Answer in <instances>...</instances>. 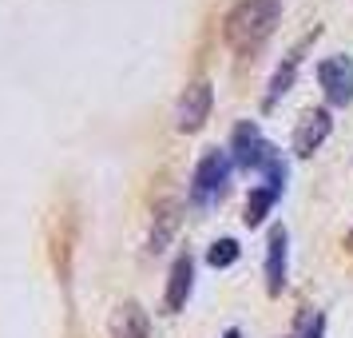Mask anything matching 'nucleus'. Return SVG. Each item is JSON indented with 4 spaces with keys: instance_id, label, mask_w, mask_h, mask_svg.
<instances>
[{
    "instance_id": "f257e3e1",
    "label": "nucleus",
    "mask_w": 353,
    "mask_h": 338,
    "mask_svg": "<svg viewBox=\"0 0 353 338\" xmlns=\"http://www.w3.org/2000/svg\"><path fill=\"white\" fill-rule=\"evenodd\" d=\"M278 20H282V0H239L226 17V44L239 56H250L270 40Z\"/></svg>"
},
{
    "instance_id": "f03ea898",
    "label": "nucleus",
    "mask_w": 353,
    "mask_h": 338,
    "mask_svg": "<svg viewBox=\"0 0 353 338\" xmlns=\"http://www.w3.org/2000/svg\"><path fill=\"white\" fill-rule=\"evenodd\" d=\"M226 183H230V156L226 151H207L199 167H194V179H191V199L194 203H219L226 195Z\"/></svg>"
},
{
    "instance_id": "7ed1b4c3",
    "label": "nucleus",
    "mask_w": 353,
    "mask_h": 338,
    "mask_svg": "<svg viewBox=\"0 0 353 338\" xmlns=\"http://www.w3.org/2000/svg\"><path fill=\"white\" fill-rule=\"evenodd\" d=\"M230 151H234V163L250 167V171H270L274 163H278V151L262 140L258 124H239L234 140H230Z\"/></svg>"
},
{
    "instance_id": "20e7f679",
    "label": "nucleus",
    "mask_w": 353,
    "mask_h": 338,
    "mask_svg": "<svg viewBox=\"0 0 353 338\" xmlns=\"http://www.w3.org/2000/svg\"><path fill=\"white\" fill-rule=\"evenodd\" d=\"M210 108H214V88H210V80L187 84L183 96H179V108H175V128L179 131H199L210 120Z\"/></svg>"
},
{
    "instance_id": "39448f33",
    "label": "nucleus",
    "mask_w": 353,
    "mask_h": 338,
    "mask_svg": "<svg viewBox=\"0 0 353 338\" xmlns=\"http://www.w3.org/2000/svg\"><path fill=\"white\" fill-rule=\"evenodd\" d=\"M318 84L330 104H353V60L350 56H330L318 64Z\"/></svg>"
},
{
    "instance_id": "423d86ee",
    "label": "nucleus",
    "mask_w": 353,
    "mask_h": 338,
    "mask_svg": "<svg viewBox=\"0 0 353 338\" xmlns=\"http://www.w3.org/2000/svg\"><path fill=\"white\" fill-rule=\"evenodd\" d=\"M286 267H290V235H286V227H274L270 239H266V290L270 294H282Z\"/></svg>"
},
{
    "instance_id": "0eeeda50",
    "label": "nucleus",
    "mask_w": 353,
    "mask_h": 338,
    "mask_svg": "<svg viewBox=\"0 0 353 338\" xmlns=\"http://www.w3.org/2000/svg\"><path fill=\"white\" fill-rule=\"evenodd\" d=\"M330 131H334V120H330L325 108L305 112L302 124H298V131H294V151H298V156H314V151L330 140Z\"/></svg>"
},
{
    "instance_id": "6e6552de",
    "label": "nucleus",
    "mask_w": 353,
    "mask_h": 338,
    "mask_svg": "<svg viewBox=\"0 0 353 338\" xmlns=\"http://www.w3.org/2000/svg\"><path fill=\"white\" fill-rule=\"evenodd\" d=\"M191 287H194V259L191 255H179L175 267H171V274H167V314H179L183 306H187V299H191Z\"/></svg>"
},
{
    "instance_id": "1a4fd4ad",
    "label": "nucleus",
    "mask_w": 353,
    "mask_h": 338,
    "mask_svg": "<svg viewBox=\"0 0 353 338\" xmlns=\"http://www.w3.org/2000/svg\"><path fill=\"white\" fill-rule=\"evenodd\" d=\"M112 338H147V314L139 303H119L115 306L112 322H108Z\"/></svg>"
},
{
    "instance_id": "9d476101",
    "label": "nucleus",
    "mask_w": 353,
    "mask_h": 338,
    "mask_svg": "<svg viewBox=\"0 0 353 338\" xmlns=\"http://www.w3.org/2000/svg\"><path fill=\"white\" fill-rule=\"evenodd\" d=\"M305 44H310V36H305ZM305 44H298V48L286 56V64L274 72L270 92H266V108H274V104H278V96H286V92H290V84H294V72H298V64H302V48H305Z\"/></svg>"
},
{
    "instance_id": "9b49d317",
    "label": "nucleus",
    "mask_w": 353,
    "mask_h": 338,
    "mask_svg": "<svg viewBox=\"0 0 353 338\" xmlns=\"http://www.w3.org/2000/svg\"><path fill=\"white\" fill-rule=\"evenodd\" d=\"M274 203H278V191H274V187H254V191H250V199H246V215H242V219H246V227L262 223V219L270 215Z\"/></svg>"
},
{
    "instance_id": "f8f14e48",
    "label": "nucleus",
    "mask_w": 353,
    "mask_h": 338,
    "mask_svg": "<svg viewBox=\"0 0 353 338\" xmlns=\"http://www.w3.org/2000/svg\"><path fill=\"white\" fill-rule=\"evenodd\" d=\"M175 223H179L175 203H163V207H159V227H151V251H163V247H167V239H171Z\"/></svg>"
},
{
    "instance_id": "ddd939ff",
    "label": "nucleus",
    "mask_w": 353,
    "mask_h": 338,
    "mask_svg": "<svg viewBox=\"0 0 353 338\" xmlns=\"http://www.w3.org/2000/svg\"><path fill=\"white\" fill-rule=\"evenodd\" d=\"M234 259H239V243H234V239H219V243L207 251V263H210V267H230Z\"/></svg>"
},
{
    "instance_id": "4468645a",
    "label": "nucleus",
    "mask_w": 353,
    "mask_h": 338,
    "mask_svg": "<svg viewBox=\"0 0 353 338\" xmlns=\"http://www.w3.org/2000/svg\"><path fill=\"white\" fill-rule=\"evenodd\" d=\"M302 338H325V314H321V310H318L310 322H305V335H302Z\"/></svg>"
},
{
    "instance_id": "2eb2a0df",
    "label": "nucleus",
    "mask_w": 353,
    "mask_h": 338,
    "mask_svg": "<svg viewBox=\"0 0 353 338\" xmlns=\"http://www.w3.org/2000/svg\"><path fill=\"white\" fill-rule=\"evenodd\" d=\"M226 338H242V335H239V330H226Z\"/></svg>"
},
{
    "instance_id": "dca6fc26",
    "label": "nucleus",
    "mask_w": 353,
    "mask_h": 338,
    "mask_svg": "<svg viewBox=\"0 0 353 338\" xmlns=\"http://www.w3.org/2000/svg\"><path fill=\"white\" fill-rule=\"evenodd\" d=\"M350 243H353V235H350Z\"/></svg>"
}]
</instances>
